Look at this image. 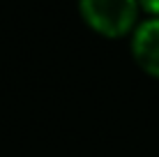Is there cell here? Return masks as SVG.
<instances>
[{
  "mask_svg": "<svg viewBox=\"0 0 159 157\" xmlns=\"http://www.w3.org/2000/svg\"><path fill=\"white\" fill-rule=\"evenodd\" d=\"M139 7L150 14V19H159V0H139Z\"/></svg>",
  "mask_w": 159,
  "mask_h": 157,
  "instance_id": "3957f363",
  "label": "cell"
},
{
  "mask_svg": "<svg viewBox=\"0 0 159 157\" xmlns=\"http://www.w3.org/2000/svg\"><path fill=\"white\" fill-rule=\"evenodd\" d=\"M131 56L145 74L159 79V19H148L131 32Z\"/></svg>",
  "mask_w": 159,
  "mask_h": 157,
  "instance_id": "7a4b0ae2",
  "label": "cell"
},
{
  "mask_svg": "<svg viewBox=\"0 0 159 157\" xmlns=\"http://www.w3.org/2000/svg\"><path fill=\"white\" fill-rule=\"evenodd\" d=\"M139 0H79L83 23L108 39L131 35L139 25Z\"/></svg>",
  "mask_w": 159,
  "mask_h": 157,
  "instance_id": "6da1fadb",
  "label": "cell"
}]
</instances>
